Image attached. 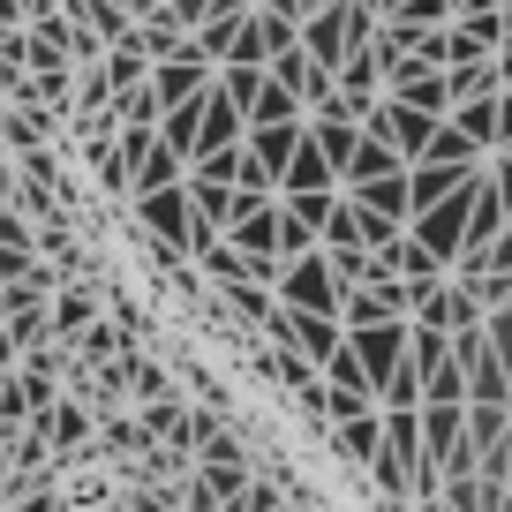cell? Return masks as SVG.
Instances as JSON below:
<instances>
[{"label":"cell","mask_w":512,"mask_h":512,"mask_svg":"<svg viewBox=\"0 0 512 512\" xmlns=\"http://www.w3.org/2000/svg\"><path fill=\"white\" fill-rule=\"evenodd\" d=\"M384 23H392V31H407V38L445 31V23H452V0H384Z\"/></svg>","instance_id":"cell-15"},{"label":"cell","mask_w":512,"mask_h":512,"mask_svg":"<svg viewBox=\"0 0 512 512\" xmlns=\"http://www.w3.org/2000/svg\"><path fill=\"white\" fill-rule=\"evenodd\" d=\"M407 332H415V324H369V332H347L354 362L369 369V384H377V392L400 377V362H407Z\"/></svg>","instance_id":"cell-4"},{"label":"cell","mask_w":512,"mask_h":512,"mask_svg":"<svg viewBox=\"0 0 512 512\" xmlns=\"http://www.w3.org/2000/svg\"><path fill=\"white\" fill-rule=\"evenodd\" d=\"M211 76H219V68H204L196 53H181V61H159V68H151V98H159L166 113H174V106H196V98L211 91Z\"/></svg>","instance_id":"cell-5"},{"label":"cell","mask_w":512,"mask_h":512,"mask_svg":"<svg viewBox=\"0 0 512 512\" xmlns=\"http://www.w3.org/2000/svg\"><path fill=\"white\" fill-rule=\"evenodd\" d=\"M505 98V91H497ZM497 98H475V106H452V128H460L475 151H497Z\"/></svg>","instance_id":"cell-21"},{"label":"cell","mask_w":512,"mask_h":512,"mask_svg":"<svg viewBox=\"0 0 512 512\" xmlns=\"http://www.w3.org/2000/svg\"><path fill=\"white\" fill-rule=\"evenodd\" d=\"M279 309H294V317H339V279L324 264V249L294 256L287 272H279Z\"/></svg>","instance_id":"cell-1"},{"label":"cell","mask_w":512,"mask_h":512,"mask_svg":"<svg viewBox=\"0 0 512 512\" xmlns=\"http://www.w3.org/2000/svg\"><path fill=\"white\" fill-rule=\"evenodd\" d=\"M128 384H136L151 407H166V369H159V362H136V369H128Z\"/></svg>","instance_id":"cell-28"},{"label":"cell","mask_w":512,"mask_h":512,"mask_svg":"<svg viewBox=\"0 0 512 512\" xmlns=\"http://www.w3.org/2000/svg\"><path fill=\"white\" fill-rule=\"evenodd\" d=\"M377 415H384V460L422 475V407H377Z\"/></svg>","instance_id":"cell-11"},{"label":"cell","mask_w":512,"mask_h":512,"mask_svg":"<svg viewBox=\"0 0 512 512\" xmlns=\"http://www.w3.org/2000/svg\"><path fill=\"white\" fill-rule=\"evenodd\" d=\"M241 144H249V113H241L234 98L219 91V76H211L204 121H196V159H226V151H241Z\"/></svg>","instance_id":"cell-3"},{"label":"cell","mask_w":512,"mask_h":512,"mask_svg":"<svg viewBox=\"0 0 512 512\" xmlns=\"http://www.w3.org/2000/svg\"><path fill=\"white\" fill-rule=\"evenodd\" d=\"M467 181H482V166H407V196H415V219L437 211L445 196H460Z\"/></svg>","instance_id":"cell-9"},{"label":"cell","mask_w":512,"mask_h":512,"mask_svg":"<svg viewBox=\"0 0 512 512\" xmlns=\"http://www.w3.org/2000/svg\"><path fill=\"white\" fill-rule=\"evenodd\" d=\"M452 106H475V98H497L505 91V76H497V61H467V68H452Z\"/></svg>","instance_id":"cell-20"},{"label":"cell","mask_w":512,"mask_h":512,"mask_svg":"<svg viewBox=\"0 0 512 512\" xmlns=\"http://www.w3.org/2000/svg\"><path fill=\"white\" fill-rule=\"evenodd\" d=\"M490 189L505 196V211H512V159H497V166H490Z\"/></svg>","instance_id":"cell-31"},{"label":"cell","mask_w":512,"mask_h":512,"mask_svg":"<svg viewBox=\"0 0 512 512\" xmlns=\"http://www.w3.org/2000/svg\"><path fill=\"white\" fill-rule=\"evenodd\" d=\"M475 189H482V181H467L460 196H445V204H437V211H422V219L407 226V234H415L422 249H430L437 264H445V272H452V264H460V249H467V211H475Z\"/></svg>","instance_id":"cell-2"},{"label":"cell","mask_w":512,"mask_h":512,"mask_svg":"<svg viewBox=\"0 0 512 512\" xmlns=\"http://www.w3.org/2000/svg\"><path fill=\"white\" fill-rule=\"evenodd\" d=\"M400 234H407V226H392V219H377V211H362V204H354V249L384 256V249H392Z\"/></svg>","instance_id":"cell-25"},{"label":"cell","mask_w":512,"mask_h":512,"mask_svg":"<svg viewBox=\"0 0 512 512\" xmlns=\"http://www.w3.org/2000/svg\"><path fill=\"white\" fill-rule=\"evenodd\" d=\"M324 264H332V279H339V294H362V287H377V256L369 249H324Z\"/></svg>","instance_id":"cell-17"},{"label":"cell","mask_w":512,"mask_h":512,"mask_svg":"<svg viewBox=\"0 0 512 512\" xmlns=\"http://www.w3.org/2000/svg\"><path fill=\"white\" fill-rule=\"evenodd\" d=\"M181 181H189V166H181L174 159V151H151V159L144 166H136V181H128V196H166V189H181Z\"/></svg>","instance_id":"cell-16"},{"label":"cell","mask_w":512,"mask_h":512,"mask_svg":"<svg viewBox=\"0 0 512 512\" xmlns=\"http://www.w3.org/2000/svg\"><path fill=\"white\" fill-rule=\"evenodd\" d=\"M151 83V53H144V31L128 38V46H113L106 53V91L113 98H128V91H144Z\"/></svg>","instance_id":"cell-12"},{"label":"cell","mask_w":512,"mask_h":512,"mask_svg":"<svg viewBox=\"0 0 512 512\" xmlns=\"http://www.w3.org/2000/svg\"><path fill=\"white\" fill-rule=\"evenodd\" d=\"M16 16H31V0H0V31H8Z\"/></svg>","instance_id":"cell-32"},{"label":"cell","mask_w":512,"mask_h":512,"mask_svg":"<svg viewBox=\"0 0 512 512\" xmlns=\"http://www.w3.org/2000/svg\"><path fill=\"white\" fill-rule=\"evenodd\" d=\"M407 362H415L422 377H430V369H445V362H452V332H437V324H415V332H407Z\"/></svg>","instance_id":"cell-23"},{"label":"cell","mask_w":512,"mask_h":512,"mask_svg":"<svg viewBox=\"0 0 512 512\" xmlns=\"http://www.w3.org/2000/svg\"><path fill=\"white\" fill-rule=\"evenodd\" d=\"M505 437H512V407H467V445H475L482 460H490Z\"/></svg>","instance_id":"cell-22"},{"label":"cell","mask_w":512,"mask_h":512,"mask_svg":"<svg viewBox=\"0 0 512 512\" xmlns=\"http://www.w3.org/2000/svg\"><path fill=\"white\" fill-rule=\"evenodd\" d=\"M482 332H490V354L505 362V377H512V309H497V317L482 324Z\"/></svg>","instance_id":"cell-29"},{"label":"cell","mask_w":512,"mask_h":512,"mask_svg":"<svg viewBox=\"0 0 512 512\" xmlns=\"http://www.w3.org/2000/svg\"><path fill=\"white\" fill-rule=\"evenodd\" d=\"M226 309H234L241 324H264V332H272V317H279V287H256V279H241V287H226Z\"/></svg>","instance_id":"cell-18"},{"label":"cell","mask_w":512,"mask_h":512,"mask_svg":"<svg viewBox=\"0 0 512 512\" xmlns=\"http://www.w3.org/2000/svg\"><path fill=\"white\" fill-rule=\"evenodd\" d=\"M219 16H256V0H219Z\"/></svg>","instance_id":"cell-33"},{"label":"cell","mask_w":512,"mask_h":512,"mask_svg":"<svg viewBox=\"0 0 512 512\" xmlns=\"http://www.w3.org/2000/svg\"><path fill=\"white\" fill-rule=\"evenodd\" d=\"M332 445H339V460H362V467H377V452H384V415L332 422Z\"/></svg>","instance_id":"cell-13"},{"label":"cell","mask_w":512,"mask_h":512,"mask_svg":"<svg viewBox=\"0 0 512 512\" xmlns=\"http://www.w3.org/2000/svg\"><path fill=\"white\" fill-rule=\"evenodd\" d=\"M196 121H204V98H196V106H174V113L159 121V144L174 151L181 166H196Z\"/></svg>","instance_id":"cell-19"},{"label":"cell","mask_w":512,"mask_h":512,"mask_svg":"<svg viewBox=\"0 0 512 512\" xmlns=\"http://www.w3.org/2000/svg\"><path fill=\"white\" fill-rule=\"evenodd\" d=\"M279 234H287V211L264 204V211H249V219L226 234V249H241L249 264H279Z\"/></svg>","instance_id":"cell-8"},{"label":"cell","mask_w":512,"mask_h":512,"mask_svg":"<svg viewBox=\"0 0 512 512\" xmlns=\"http://www.w3.org/2000/svg\"><path fill=\"white\" fill-rule=\"evenodd\" d=\"M309 144L324 151V159H332V174L347 181V166H354V151H362V121H347V113H339V98L324 113H309Z\"/></svg>","instance_id":"cell-7"},{"label":"cell","mask_w":512,"mask_h":512,"mask_svg":"<svg viewBox=\"0 0 512 512\" xmlns=\"http://www.w3.org/2000/svg\"><path fill=\"white\" fill-rule=\"evenodd\" d=\"M302 136H309V121H287V128H249V159L264 166L272 181H287V166H294V151H302Z\"/></svg>","instance_id":"cell-10"},{"label":"cell","mask_w":512,"mask_h":512,"mask_svg":"<svg viewBox=\"0 0 512 512\" xmlns=\"http://www.w3.org/2000/svg\"><path fill=\"white\" fill-rule=\"evenodd\" d=\"M91 317H98L91 287H68L61 302H53V332H91Z\"/></svg>","instance_id":"cell-26"},{"label":"cell","mask_w":512,"mask_h":512,"mask_svg":"<svg viewBox=\"0 0 512 512\" xmlns=\"http://www.w3.org/2000/svg\"><path fill=\"white\" fill-rule=\"evenodd\" d=\"M8 362H16V339H8V332H0V377H8Z\"/></svg>","instance_id":"cell-34"},{"label":"cell","mask_w":512,"mask_h":512,"mask_svg":"<svg viewBox=\"0 0 512 512\" xmlns=\"http://www.w3.org/2000/svg\"><path fill=\"white\" fill-rule=\"evenodd\" d=\"M83 430H91V422H83V407H61V422H53V437H61V445H76Z\"/></svg>","instance_id":"cell-30"},{"label":"cell","mask_w":512,"mask_h":512,"mask_svg":"<svg viewBox=\"0 0 512 512\" xmlns=\"http://www.w3.org/2000/svg\"><path fill=\"white\" fill-rule=\"evenodd\" d=\"M497 159H512V144H505V151H497Z\"/></svg>","instance_id":"cell-35"},{"label":"cell","mask_w":512,"mask_h":512,"mask_svg":"<svg viewBox=\"0 0 512 512\" xmlns=\"http://www.w3.org/2000/svg\"><path fill=\"white\" fill-rule=\"evenodd\" d=\"M377 98H384V61H377V46H369V53H354V61L339 68V113H347V121H369Z\"/></svg>","instance_id":"cell-6"},{"label":"cell","mask_w":512,"mask_h":512,"mask_svg":"<svg viewBox=\"0 0 512 512\" xmlns=\"http://www.w3.org/2000/svg\"><path fill=\"white\" fill-rule=\"evenodd\" d=\"M264 83H272V76H264V68H219V91L234 98L241 113H256V98H264Z\"/></svg>","instance_id":"cell-27"},{"label":"cell","mask_w":512,"mask_h":512,"mask_svg":"<svg viewBox=\"0 0 512 512\" xmlns=\"http://www.w3.org/2000/svg\"><path fill=\"white\" fill-rule=\"evenodd\" d=\"M347 204H362V211H377V219H392V226H415V196H407V174H392V181H377V189H354Z\"/></svg>","instance_id":"cell-14"},{"label":"cell","mask_w":512,"mask_h":512,"mask_svg":"<svg viewBox=\"0 0 512 512\" xmlns=\"http://www.w3.org/2000/svg\"><path fill=\"white\" fill-rule=\"evenodd\" d=\"M287 121H309V113H302V98H294V91H279V83H264V98H256L249 128H287Z\"/></svg>","instance_id":"cell-24"}]
</instances>
